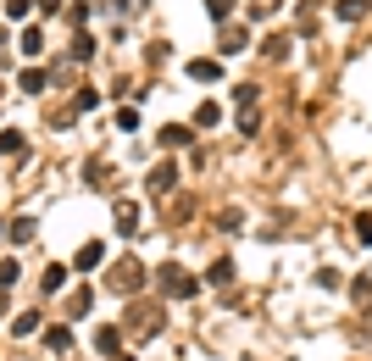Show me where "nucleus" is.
I'll use <instances>...</instances> for the list:
<instances>
[{
	"instance_id": "9",
	"label": "nucleus",
	"mask_w": 372,
	"mask_h": 361,
	"mask_svg": "<svg viewBox=\"0 0 372 361\" xmlns=\"http://www.w3.org/2000/svg\"><path fill=\"white\" fill-rule=\"evenodd\" d=\"M189 139H195V134H189L184 123H167V128H161V144H167V150H178V144H189Z\"/></svg>"
},
{
	"instance_id": "5",
	"label": "nucleus",
	"mask_w": 372,
	"mask_h": 361,
	"mask_svg": "<svg viewBox=\"0 0 372 361\" xmlns=\"http://www.w3.org/2000/svg\"><path fill=\"white\" fill-rule=\"evenodd\" d=\"M172 184H178V167H172V161H161V167L150 172V189H156V195H167Z\"/></svg>"
},
{
	"instance_id": "10",
	"label": "nucleus",
	"mask_w": 372,
	"mask_h": 361,
	"mask_svg": "<svg viewBox=\"0 0 372 361\" xmlns=\"http://www.w3.org/2000/svg\"><path fill=\"white\" fill-rule=\"evenodd\" d=\"M62 284H67V267H45V273H39V289H45V294H56Z\"/></svg>"
},
{
	"instance_id": "13",
	"label": "nucleus",
	"mask_w": 372,
	"mask_h": 361,
	"mask_svg": "<svg viewBox=\"0 0 372 361\" xmlns=\"http://www.w3.org/2000/svg\"><path fill=\"white\" fill-rule=\"evenodd\" d=\"M212 123H223V111H217V100H206V106L195 111V128H212Z\"/></svg>"
},
{
	"instance_id": "29",
	"label": "nucleus",
	"mask_w": 372,
	"mask_h": 361,
	"mask_svg": "<svg viewBox=\"0 0 372 361\" xmlns=\"http://www.w3.org/2000/svg\"><path fill=\"white\" fill-rule=\"evenodd\" d=\"M0 317H6V300H0Z\"/></svg>"
},
{
	"instance_id": "7",
	"label": "nucleus",
	"mask_w": 372,
	"mask_h": 361,
	"mask_svg": "<svg viewBox=\"0 0 372 361\" xmlns=\"http://www.w3.org/2000/svg\"><path fill=\"white\" fill-rule=\"evenodd\" d=\"M139 228V206L134 200H117V233H134Z\"/></svg>"
},
{
	"instance_id": "25",
	"label": "nucleus",
	"mask_w": 372,
	"mask_h": 361,
	"mask_svg": "<svg viewBox=\"0 0 372 361\" xmlns=\"http://www.w3.org/2000/svg\"><path fill=\"white\" fill-rule=\"evenodd\" d=\"M73 106H78V111H95V106H100V95H95V89H78Z\"/></svg>"
},
{
	"instance_id": "19",
	"label": "nucleus",
	"mask_w": 372,
	"mask_h": 361,
	"mask_svg": "<svg viewBox=\"0 0 372 361\" xmlns=\"http://www.w3.org/2000/svg\"><path fill=\"white\" fill-rule=\"evenodd\" d=\"M228 11H233V0H206V17L212 22H228Z\"/></svg>"
},
{
	"instance_id": "23",
	"label": "nucleus",
	"mask_w": 372,
	"mask_h": 361,
	"mask_svg": "<svg viewBox=\"0 0 372 361\" xmlns=\"http://www.w3.org/2000/svg\"><path fill=\"white\" fill-rule=\"evenodd\" d=\"M17 278H22V267H17V261H0V289H11Z\"/></svg>"
},
{
	"instance_id": "20",
	"label": "nucleus",
	"mask_w": 372,
	"mask_h": 361,
	"mask_svg": "<svg viewBox=\"0 0 372 361\" xmlns=\"http://www.w3.org/2000/svg\"><path fill=\"white\" fill-rule=\"evenodd\" d=\"M117 128H123V134H134V128H139V111H134V106H123V111H117Z\"/></svg>"
},
{
	"instance_id": "12",
	"label": "nucleus",
	"mask_w": 372,
	"mask_h": 361,
	"mask_svg": "<svg viewBox=\"0 0 372 361\" xmlns=\"http://www.w3.org/2000/svg\"><path fill=\"white\" fill-rule=\"evenodd\" d=\"M89 306H95V289H89V284L73 289V317H89Z\"/></svg>"
},
{
	"instance_id": "1",
	"label": "nucleus",
	"mask_w": 372,
	"mask_h": 361,
	"mask_svg": "<svg viewBox=\"0 0 372 361\" xmlns=\"http://www.w3.org/2000/svg\"><path fill=\"white\" fill-rule=\"evenodd\" d=\"M111 289H123V294H139V289H145V267H139V261H117Z\"/></svg>"
},
{
	"instance_id": "26",
	"label": "nucleus",
	"mask_w": 372,
	"mask_h": 361,
	"mask_svg": "<svg viewBox=\"0 0 372 361\" xmlns=\"http://www.w3.org/2000/svg\"><path fill=\"white\" fill-rule=\"evenodd\" d=\"M73 56H78V62H83V56H95V39H89V34H78V39H73Z\"/></svg>"
},
{
	"instance_id": "27",
	"label": "nucleus",
	"mask_w": 372,
	"mask_h": 361,
	"mask_svg": "<svg viewBox=\"0 0 372 361\" xmlns=\"http://www.w3.org/2000/svg\"><path fill=\"white\" fill-rule=\"evenodd\" d=\"M28 6L34 0H6V17H28Z\"/></svg>"
},
{
	"instance_id": "8",
	"label": "nucleus",
	"mask_w": 372,
	"mask_h": 361,
	"mask_svg": "<svg viewBox=\"0 0 372 361\" xmlns=\"http://www.w3.org/2000/svg\"><path fill=\"white\" fill-rule=\"evenodd\" d=\"M0 150H6V156H22V150H28V134H22V128H0Z\"/></svg>"
},
{
	"instance_id": "15",
	"label": "nucleus",
	"mask_w": 372,
	"mask_h": 361,
	"mask_svg": "<svg viewBox=\"0 0 372 361\" xmlns=\"http://www.w3.org/2000/svg\"><path fill=\"white\" fill-rule=\"evenodd\" d=\"M100 261H106L100 245H83V250H78V273H83V267H100Z\"/></svg>"
},
{
	"instance_id": "18",
	"label": "nucleus",
	"mask_w": 372,
	"mask_h": 361,
	"mask_svg": "<svg viewBox=\"0 0 372 361\" xmlns=\"http://www.w3.org/2000/svg\"><path fill=\"white\" fill-rule=\"evenodd\" d=\"M39 50H45V34L28 28V34H22V56H39Z\"/></svg>"
},
{
	"instance_id": "16",
	"label": "nucleus",
	"mask_w": 372,
	"mask_h": 361,
	"mask_svg": "<svg viewBox=\"0 0 372 361\" xmlns=\"http://www.w3.org/2000/svg\"><path fill=\"white\" fill-rule=\"evenodd\" d=\"M34 328H39V311H22V317H17V322H11V334H17V339H28V334H34Z\"/></svg>"
},
{
	"instance_id": "24",
	"label": "nucleus",
	"mask_w": 372,
	"mask_h": 361,
	"mask_svg": "<svg viewBox=\"0 0 372 361\" xmlns=\"http://www.w3.org/2000/svg\"><path fill=\"white\" fill-rule=\"evenodd\" d=\"M256 123H261V117H256V106H244V111H239V134H256Z\"/></svg>"
},
{
	"instance_id": "17",
	"label": "nucleus",
	"mask_w": 372,
	"mask_h": 361,
	"mask_svg": "<svg viewBox=\"0 0 372 361\" xmlns=\"http://www.w3.org/2000/svg\"><path fill=\"white\" fill-rule=\"evenodd\" d=\"M45 345H50V350H67V345H73V334L56 322V328H45Z\"/></svg>"
},
{
	"instance_id": "11",
	"label": "nucleus",
	"mask_w": 372,
	"mask_h": 361,
	"mask_svg": "<svg viewBox=\"0 0 372 361\" xmlns=\"http://www.w3.org/2000/svg\"><path fill=\"white\" fill-rule=\"evenodd\" d=\"M206 284H233V261H212V267H206Z\"/></svg>"
},
{
	"instance_id": "3",
	"label": "nucleus",
	"mask_w": 372,
	"mask_h": 361,
	"mask_svg": "<svg viewBox=\"0 0 372 361\" xmlns=\"http://www.w3.org/2000/svg\"><path fill=\"white\" fill-rule=\"evenodd\" d=\"M189 78H195V83H217V78H223V62L200 56V62H189Z\"/></svg>"
},
{
	"instance_id": "22",
	"label": "nucleus",
	"mask_w": 372,
	"mask_h": 361,
	"mask_svg": "<svg viewBox=\"0 0 372 361\" xmlns=\"http://www.w3.org/2000/svg\"><path fill=\"white\" fill-rule=\"evenodd\" d=\"M356 239H361V245H372V212H356Z\"/></svg>"
},
{
	"instance_id": "14",
	"label": "nucleus",
	"mask_w": 372,
	"mask_h": 361,
	"mask_svg": "<svg viewBox=\"0 0 372 361\" xmlns=\"http://www.w3.org/2000/svg\"><path fill=\"white\" fill-rule=\"evenodd\" d=\"M34 228H39L34 217H17V222H11V239H17V245H28V239H34Z\"/></svg>"
},
{
	"instance_id": "21",
	"label": "nucleus",
	"mask_w": 372,
	"mask_h": 361,
	"mask_svg": "<svg viewBox=\"0 0 372 361\" xmlns=\"http://www.w3.org/2000/svg\"><path fill=\"white\" fill-rule=\"evenodd\" d=\"M95 350H106V356H111V350H117V328H100V334H95Z\"/></svg>"
},
{
	"instance_id": "4",
	"label": "nucleus",
	"mask_w": 372,
	"mask_h": 361,
	"mask_svg": "<svg viewBox=\"0 0 372 361\" xmlns=\"http://www.w3.org/2000/svg\"><path fill=\"white\" fill-rule=\"evenodd\" d=\"M45 83H50V72H45V67H28L22 78H17V89H22V95H45Z\"/></svg>"
},
{
	"instance_id": "6",
	"label": "nucleus",
	"mask_w": 372,
	"mask_h": 361,
	"mask_svg": "<svg viewBox=\"0 0 372 361\" xmlns=\"http://www.w3.org/2000/svg\"><path fill=\"white\" fill-rule=\"evenodd\" d=\"M333 17L339 22H361L367 17V0H333Z\"/></svg>"
},
{
	"instance_id": "28",
	"label": "nucleus",
	"mask_w": 372,
	"mask_h": 361,
	"mask_svg": "<svg viewBox=\"0 0 372 361\" xmlns=\"http://www.w3.org/2000/svg\"><path fill=\"white\" fill-rule=\"evenodd\" d=\"M56 6H62V0H39V11H56Z\"/></svg>"
},
{
	"instance_id": "2",
	"label": "nucleus",
	"mask_w": 372,
	"mask_h": 361,
	"mask_svg": "<svg viewBox=\"0 0 372 361\" xmlns=\"http://www.w3.org/2000/svg\"><path fill=\"white\" fill-rule=\"evenodd\" d=\"M161 284H167V294H172V300H189V294L200 289L189 273H184V267H161Z\"/></svg>"
}]
</instances>
